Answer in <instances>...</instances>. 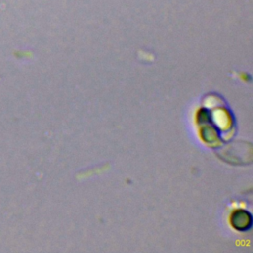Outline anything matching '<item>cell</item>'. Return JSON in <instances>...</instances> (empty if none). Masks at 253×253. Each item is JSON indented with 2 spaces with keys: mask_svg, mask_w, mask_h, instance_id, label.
I'll use <instances>...</instances> for the list:
<instances>
[{
  "mask_svg": "<svg viewBox=\"0 0 253 253\" xmlns=\"http://www.w3.org/2000/svg\"><path fill=\"white\" fill-rule=\"evenodd\" d=\"M234 215H235V216H237V219H238V220H240L239 222H237V223H235V224H234V226H235V227H238V228L246 227V222H249V221H250V219L246 220L247 212L242 211V213H241V214H240V212H236Z\"/></svg>",
  "mask_w": 253,
  "mask_h": 253,
  "instance_id": "cell-1",
  "label": "cell"
}]
</instances>
